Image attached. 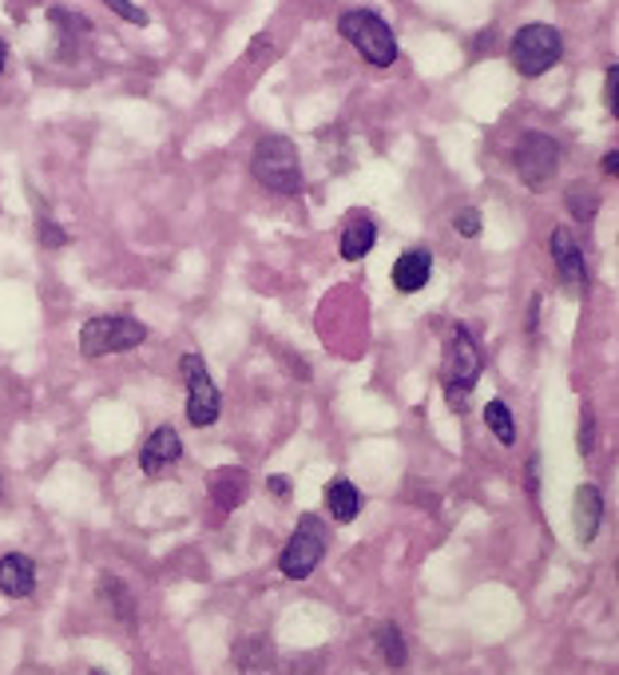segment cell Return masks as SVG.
Returning <instances> with one entry per match:
<instances>
[{
  "instance_id": "4fadbf2b",
  "label": "cell",
  "mask_w": 619,
  "mask_h": 675,
  "mask_svg": "<svg viewBox=\"0 0 619 675\" xmlns=\"http://www.w3.org/2000/svg\"><path fill=\"white\" fill-rule=\"evenodd\" d=\"M36 588V561L29 552H4L0 556V593L12 600H24Z\"/></svg>"
},
{
  "instance_id": "52a82bcc",
  "label": "cell",
  "mask_w": 619,
  "mask_h": 675,
  "mask_svg": "<svg viewBox=\"0 0 619 675\" xmlns=\"http://www.w3.org/2000/svg\"><path fill=\"white\" fill-rule=\"evenodd\" d=\"M513 167L528 191H544L560 171V144L548 132H520L513 147Z\"/></svg>"
},
{
  "instance_id": "603a6c76",
  "label": "cell",
  "mask_w": 619,
  "mask_h": 675,
  "mask_svg": "<svg viewBox=\"0 0 619 675\" xmlns=\"http://www.w3.org/2000/svg\"><path fill=\"white\" fill-rule=\"evenodd\" d=\"M592 449H596V421H592V409L584 405V409H579V453L588 458Z\"/></svg>"
},
{
  "instance_id": "4316f807",
  "label": "cell",
  "mask_w": 619,
  "mask_h": 675,
  "mask_svg": "<svg viewBox=\"0 0 619 675\" xmlns=\"http://www.w3.org/2000/svg\"><path fill=\"white\" fill-rule=\"evenodd\" d=\"M270 48H274V41H270L267 32H262V36H255V41H250V48H247V60H270Z\"/></svg>"
},
{
  "instance_id": "4dcf8cb0",
  "label": "cell",
  "mask_w": 619,
  "mask_h": 675,
  "mask_svg": "<svg viewBox=\"0 0 619 675\" xmlns=\"http://www.w3.org/2000/svg\"><path fill=\"white\" fill-rule=\"evenodd\" d=\"M4 64H9V44L0 41V76H4Z\"/></svg>"
},
{
  "instance_id": "44dd1931",
  "label": "cell",
  "mask_w": 619,
  "mask_h": 675,
  "mask_svg": "<svg viewBox=\"0 0 619 675\" xmlns=\"http://www.w3.org/2000/svg\"><path fill=\"white\" fill-rule=\"evenodd\" d=\"M567 211L584 223H592V215L599 211V195L592 188H567Z\"/></svg>"
},
{
  "instance_id": "ac0fdd59",
  "label": "cell",
  "mask_w": 619,
  "mask_h": 675,
  "mask_svg": "<svg viewBox=\"0 0 619 675\" xmlns=\"http://www.w3.org/2000/svg\"><path fill=\"white\" fill-rule=\"evenodd\" d=\"M100 600L112 604V612L120 616V623L124 628H135V596L127 593V584L120 581V576H100Z\"/></svg>"
},
{
  "instance_id": "7402d4cb",
  "label": "cell",
  "mask_w": 619,
  "mask_h": 675,
  "mask_svg": "<svg viewBox=\"0 0 619 675\" xmlns=\"http://www.w3.org/2000/svg\"><path fill=\"white\" fill-rule=\"evenodd\" d=\"M103 4H108V9H112L120 21L135 24V29H144V24H147V12L139 9V4H132V0H103Z\"/></svg>"
},
{
  "instance_id": "cb8c5ba5",
  "label": "cell",
  "mask_w": 619,
  "mask_h": 675,
  "mask_svg": "<svg viewBox=\"0 0 619 675\" xmlns=\"http://www.w3.org/2000/svg\"><path fill=\"white\" fill-rule=\"evenodd\" d=\"M36 235H41V243H44V247H52V250L68 243V230L56 227V223H48V218H41V223H36Z\"/></svg>"
},
{
  "instance_id": "5bb4252c",
  "label": "cell",
  "mask_w": 619,
  "mask_h": 675,
  "mask_svg": "<svg viewBox=\"0 0 619 675\" xmlns=\"http://www.w3.org/2000/svg\"><path fill=\"white\" fill-rule=\"evenodd\" d=\"M572 525H576V540L579 544H592L604 525V493L596 485H579L576 500H572Z\"/></svg>"
},
{
  "instance_id": "7c38bea8",
  "label": "cell",
  "mask_w": 619,
  "mask_h": 675,
  "mask_svg": "<svg viewBox=\"0 0 619 675\" xmlns=\"http://www.w3.org/2000/svg\"><path fill=\"white\" fill-rule=\"evenodd\" d=\"M429 279H434V255L425 247H413L405 250L402 259L393 262V286L402 294H417L429 286Z\"/></svg>"
},
{
  "instance_id": "6da1fadb",
  "label": "cell",
  "mask_w": 619,
  "mask_h": 675,
  "mask_svg": "<svg viewBox=\"0 0 619 675\" xmlns=\"http://www.w3.org/2000/svg\"><path fill=\"white\" fill-rule=\"evenodd\" d=\"M481 370H485V353L476 346L473 330L464 323H457L444 338V358H441V382H444V397H449V409L464 414L469 409V397H473L476 382H481Z\"/></svg>"
},
{
  "instance_id": "3957f363",
  "label": "cell",
  "mask_w": 619,
  "mask_h": 675,
  "mask_svg": "<svg viewBox=\"0 0 619 675\" xmlns=\"http://www.w3.org/2000/svg\"><path fill=\"white\" fill-rule=\"evenodd\" d=\"M338 32H341V41L353 44V48L361 53V60L373 64V68H390V64H397V56H402L393 29L373 9L341 12Z\"/></svg>"
},
{
  "instance_id": "83f0119b",
  "label": "cell",
  "mask_w": 619,
  "mask_h": 675,
  "mask_svg": "<svg viewBox=\"0 0 619 675\" xmlns=\"http://www.w3.org/2000/svg\"><path fill=\"white\" fill-rule=\"evenodd\" d=\"M282 353V362L290 365V374L299 378V382H310V365H306V358H299V353H290V350H279Z\"/></svg>"
},
{
  "instance_id": "1f68e13d",
  "label": "cell",
  "mask_w": 619,
  "mask_h": 675,
  "mask_svg": "<svg viewBox=\"0 0 619 675\" xmlns=\"http://www.w3.org/2000/svg\"><path fill=\"white\" fill-rule=\"evenodd\" d=\"M92 675H108V672H100V667H95V672H92Z\"/></svg>"
},
{
  "instance_id": "277c9868",
  "label": "cell",
  "mask_w": 619,
  "mask_h": 675,
  "mask_svg": "<svg viewBox=\"0 0 619 675\" xmlns=\"http://www.w3.org/2000/svg\"><path fill=\"white\" fill-rule=\"evenodd\" d=\"M144 342H147V326L139 318H127V314H100V318H88L80 326V353L88 362L112 358V353H127Z\"/></svg>"
},
{
  "instance_id": "ffe728a7",
  "label": "cell",
  "mask_w": 619,
  "mask_h": 675,
  "mask_svg": "<svg viewBox=\"0 0 619 675\" xmlns=\"http://www.w3.org/2000/svg\"><path fill=\"white\" fill-rule=\"evenodd\" d=\"M373 644H378V652H382V660L390 667H405V660H409V648H405L397 623H382V628L373 632Z\"/></svg>"
},
{
  "instance_id": "484cf974",
  "label": "cell",
  "mask_w": 619,
  "mask_h": 675,
  "mask_svg": "<svg viewBox=\"0 0 619 675\" xmlns=\"http://www.w3.org/2000/svg\"><path fill=\"white\" fill-rule=\"evenodd\" d=\"M457 230H461L464 239H473L476 230H481V215H476L473 207H464L461 215H457Z\"/></svg>"
},
{
  "instance_id": "d6986e66",
  "label": "cell",
  "mask_w": 619,
  "mask_h": 675,
  "mask_svg": "<svg viewBox=\"0 0 619 675\" xmlns=\"http://www.w3.org/2000/svg\"><path fill=\"white\" fill-rule=\"evenodd\" d=\"M485 426L493 429L500 446H516V417H513V409H508L505 397L485 402Z\"/></svg>"
},
{
  "instance_id": "8992f818",
  "label": "cell",
  "mask_w": 619,
  "mask_h": 675,
  "mask_svg": "<svg viewBox=\"0 0 619 675\" xmlns=\"http://www.w3.org/2000/svg\"><path fill=\"white\" fill-rule=\"evenodd\" d=\"M326 549H330V532H326L322 517L302 513L299 529H294V537L286 540V549H282V556H279V572L286 581H306V576H314V569L326 561Z\"/></svg>"
},
{
  "instance_id": "d4e9b609",
  "label": "cell",
  "mask_w": 619,
  "mask_h": 675,
  "mask_svg": "<svg viewBox=\"0 0 619 675\" xmlns=\"http://www.w3.org/2000/svg\"><path fill=\"white\" fill-rule=\"evenodd\" d=\"M616 95H619V64L611 60V68H608V76H604V104H608V112L616 115L619 112V104H616Z\"/></svg>"
},
{
  "instance_id": "f1b7e54d",
  "label": "cell",
  "mask_w": 619,
  "mask_h": 675,
  "mask_svg": "<svg viewBox=\"0 0 619 675\" xmlns=\"http://www.w3.org/2000/svg\"><path fill=\"white\" fill-rule=\"evenodd\" d=\"M599 171H604V176H611V179H616V171H619V151H616V147H611L608 156L599 159Z\"/></svg>"
},
{
  "instance_id": "8fae6325",
  "label": "cell",
  "mask_w": 619,
  "mask_h": 675,
  "mask_svg": "<svg viewBox=\"0 0 619 675\" xmlns=\"http://www.w3.org/2000/svg\"><path fill=\"white\" fill-rule=\"evenodd\" d=\"M235 667L238 675H279V655L270 635H243L235 644Z\"/></svg>"
},
{
  "instance_id": "f546056e",
  "label": "cell",
  "mask_w": 619,
  "mask_h": 675,
  "mask_svg": "<svg viewBox=\"0 0 619 675\" xmlns=\"http://www.w3.org/2000/svg\"><path fill=\"white\" fill-rule=\"evenodd\" d=\"M267 488L274 493V497H286V493H290V477H270Z\"/></svg>"
},
{
  "instance_id": "5b68a950",
  "label": "cell",
  "mask_w": 619,
  "mask_h": 675,
  "mask_svg": "<svg viewBox=\"0 0 619 675\" xmlns=\"http://www.w3.org/2000/svg\"><path fill=\"white\" fill-rule=\"evenodd\" d=\"M560 56H564V36L552 24H525L513 36V44H508V60L528 80H537L548 68H556Z\"/></svg>"
},
{
  "instance_id": "ba28073f",
  "label": "cell",
  "mask_w": 619,
  "mask_h": 675,
  "mask_svg": "<svg viewBox=\"0 0 619 675\" xmlns=\"http://www.w3.org/2000/svg\"><path fill=\"white\" fill-rule=\"evenodd\" d=\"M179 370H183L187 382V421L195 429L215 426L218 414H223V397H218V385L206 374V362L199 353H183Z\"/></svg>"
},
{
  "instance_id": "e0dca14e",
  "label": "cell",
  "mask_w": 619,
  "mask_h": 675,
  "mask_svg": "<svg viewBox=\"0 0 619 675\" xmlns=\"http://www.w3.org/2000/svg\"><path fill=\"white\" fill-rule=\"evenodd\" d=\"M211 497H215L218 509H238L250 497V477L243 469H218L215 477H211Z\"/></svg>"
},
{
  "instance_id": "2e32d148",
  "label": "cell",
  "mask_w": 619,
  "mask_h": 675,
  "mask_svg": "<svg viewBox=\"0 0 619 675\" xmlns=\"http://www.w3.org/2000/svg\"><path fill=\"white\" fill-rule=\"evenodd\" d=\"M326 509H330L334 520H341V525H350V520H358V513L365 509V493H361L353 481L338 477L326 485Z\"/></svg>"
},
{
  "instance_id": "9c48e42d",
  "label": "cell",
  "mask_w": 619,
  "mask_h": 675,
  "mask_svg": "<svg viewBox=\"0 0 619 675\" xmlns=\"http://www.w3.org/2000/svg\"><path fill=\"white\" fill-rule=\"evenodd\" d=\"M548 250H552L556 274L564 279L567 291H572V294L588 291V262H584V250H579L576 235H572L567 227H556V230H552V243H548Z\"/></svg>"
},
{
  "instance_id": "30bf717a",
  "label": "cell",
  "mask_w": 619,
  "mask_h": 675,
  "mask_svg": "<svg viewBox=\"0 0 619 675\" xmlns=\"http://www.w3.org/2000/svg\"><path fill=\"white\" fill-rule=\"evenodd\" d=\"M179 458H183L179 434L171 426H159V429H151V437H147L144 449H139V469H144V477H159V473H167Z\"/></svg>"
},
{
  "instance_id": "7a4b0ae2",
  "label": "cell",
  "mask_w": 619,
  "mask_h": 675,
  "mask_svg": "<svg viewBox=\"0 0 619 675\" xmlns=\"http://www.w3.org/2000/svg\"><path fill=\"white\" fill-rule=\"evenodd\" d=\"M250 176L274 195H299L302 191V164L299 147L286 135H262L250 151Z\"/></svg>"
},
{
  "instance_id": "9a60e30c",
  "label": "cell",
  "mask_w": 619,
  "mask_h": 675,
  "mask_svg": "<svg viewBox=\"0 0 619 675\" xmlns=\"http://www.w3.org/2000/svg\"><path fill=\"white\" fill-rule=\"evenodd\" d=\"M373 243H378V223H373L370 215H353L350 223H346V230H341L338 255L346 262H358V259H365V255H370Z\"/></svg>"
}]
</instances>
